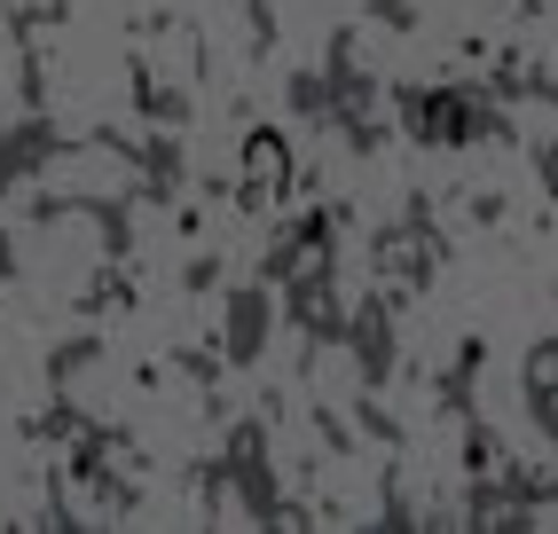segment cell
I'll return each instance as SVG.
<instances>
[{"mask_svg":"<svg viewBox=\"0 0 558 534\" xmlns=\"http://www.w3.org/2000/svg\"><path fill=\"white\" fill-rule=\"evenodd\" d=\"M252 181H283V142H268V134L252 142Z\"/></svg>","mask_w":558,"mask_h":534,"instance_id":"cell-1","label":"cell"}]
</instances>
